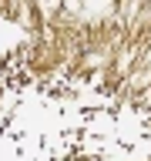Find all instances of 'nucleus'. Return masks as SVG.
Masks as SVG:
<instances>
[]
</instances>
